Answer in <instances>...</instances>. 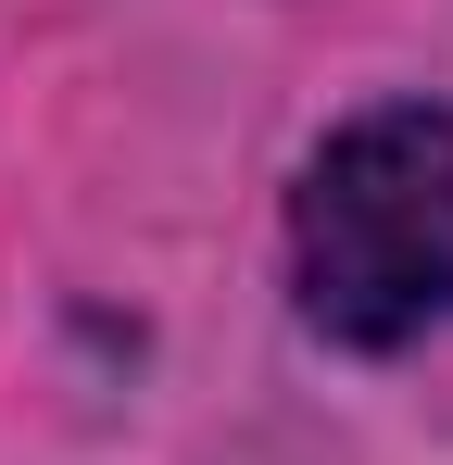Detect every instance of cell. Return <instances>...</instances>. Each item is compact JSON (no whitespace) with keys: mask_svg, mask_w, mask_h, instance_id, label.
Returning <instances> with one entry per match:
<instances>
[{"mask_svg":"<svg viewBox=\"0 0 453 465\" xmlns=\"http://www.w3.org/2000/svg\"><path fill=\"white\" fill-rule=\"evenodd\" d=\"M302 314L353 352H403L453 314V114H353L302 176Z\"/></svg>","mask_w":453,"mask_h":465,"instance_id":"obj_1","label":"cell"}]
</instances>
